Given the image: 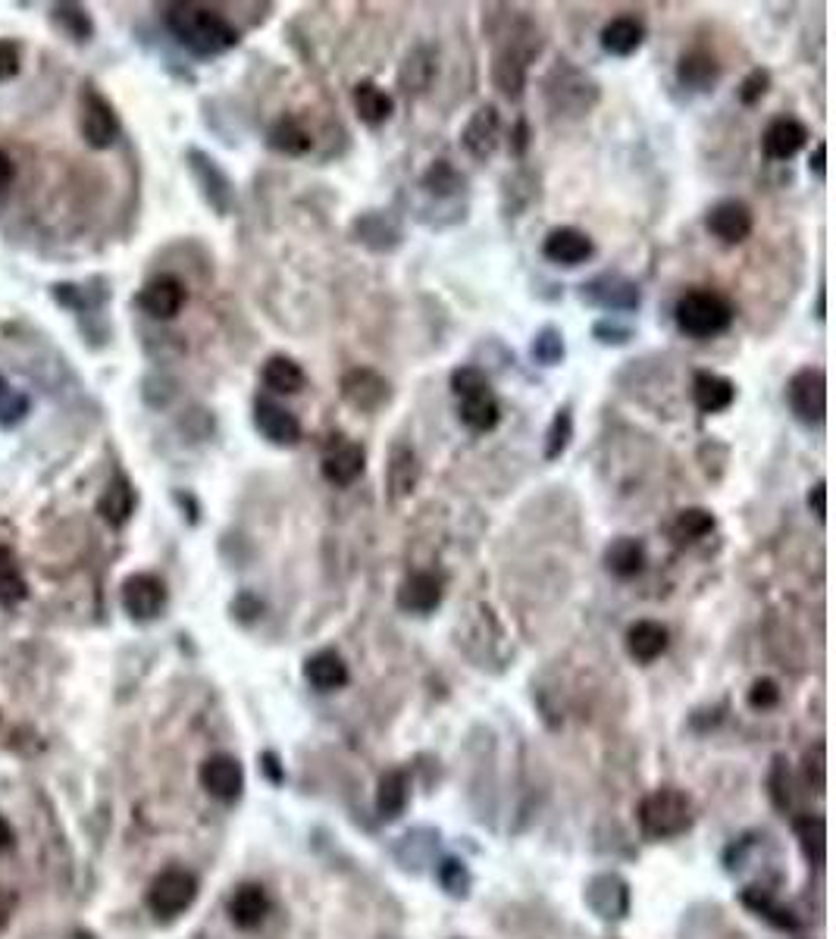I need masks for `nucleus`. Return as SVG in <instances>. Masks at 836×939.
<instances>
[{
  "mask_svg": "<svg viewBox=\"0 0 836 939\" xmlns=\"http://www.w3.org/2000/svg\"><path fill=\"white\" fill-rule=\"evenodd\" d=\"M599 101H602L599 82L587 70L573 67L568 60H561L546 75V104L561 120H583L599 106Z\"/></svg>",
  "mask_w": 836,
  "mask_h": 939,
  "instance_id": "3",
  "label": "nucleus"
},
{
  "mask_svg": "<svg viewBox=\"0 0 836 939\" xmlns=\"http://www.w3.org/2000/svg\"><path fill=\"white\" fill-rule=\"evenodd\" d=\"M580 302L608 314H636L642 304V288L623 273H602L580 285Z\"/></svg>",
  "mask_w": 836,
  "mask_h": 939,
  "instance_id": "8",
  "label": "nucleus"
},
{
  "mask_svg": "<svg viewBox=\"0 0 836 939\" xmlns=\"http://www.w3.org/2000/svg\"><path fill=\"white\" fill-rule=\"evenodd\" d=\"M645 41V25L636 17H614L602 29V51L611 57H633Z\"/></svg>",
  "mask_w": 836,
  "mask_h": 939,
  "instance_id": "35",
  "label": "nucleus"
},
{
  "mask_svg": "<svg viewBox=\"0 0 836 939\" xmlns=\"http://www.w3.org/2000/svg\"><path fill=\"white\" fill-rule=\"evenodd\" d=\"M338 395L357 414H376V410L389 405L391 386L389 379L383 372H376L374 367H351L338 382Z\"/></svg>",
  "mask_w": 836,
  "mask_h": 939,
  "instance_id": "9",
  "label": "nucleus"
},
{
  "mask_svg": "<svg viewBox=\"0 0 836 939\" xmlns=\"http://www.w3.org/2000/svg\"><path fill=\"white\" fill-rule=\"evenodd\" d=\"M188 170H192V176H195L204 201H207L220 216H226V213L235 207V185H232V178L226 176V170H223L211 154H204V151H197V147L188 151Z\"/></svg>",
  "mask_w": 836,
  "mask_h": 939,
  "instance_id": "12",
  "label": "nucleus"
},
{
  "mask_svg": "<svg viewBox=\"0 0 836 939\" xmlns=\"http://www.w3.org/2000/svg\"><path fill=\"white\" fill-rule=\"evenodd\" d=\"M261 764H264V770H267V777L273 783H283V770H279V758L273 755V752H264L261 755Z\"/></svg>",
  "mask_w": 836,
  "mask_h": 939,
  "instance_id": "58",
  "label": "nucleus"
},
{
  "mask_svg": "<svg viewBox=\"0 0 836 939\" xmlns=\"http://www.w3.org/2000/svg\"><path fill=\"white\" fill-rule=\"evenodd\" d=\"M461 144H463V151H467L473 160H480V163H486V160L492 157L501 144L499 106L496 104L477 106V110L470 113L467 125L461 129Z\"/></svg>",
  "mask_w": 836,
  "mask_h": 939,
  "instance_id": "14",
  "label": "nucleus"
},
{
  "mask_svg": "<svg viewBox=\"0 0 836 939\" xmlns=\"http://www.w3.org/2000/svg\"><path fill=\"white\" fill-rule=\"evenodd\" d=\"M135 302L151 319H173L182 314V307L188 302V292H185L182 279L163 273V276H154L151 283L144 285Z\"/></svg>",
  "mask_w": 836,
  "mask_h": 939,
  "instance_id": "19",
  "label": "nucleus"
},
{
  "mask_svg": "<svg viewBox=\"0 0 836 939\" xmlns=\"http://www.w3.org/2000/svg\"><path fill=\"white\" fill-rule=\"evenodd\" d=\"M458 417H461V423L467 426L470 432H492L501 420V408L492 391H480V395L461 398Z\"/></svg>",
  "mask_w": 836,
  "mask_h": 939,
  "instance_id": "38",
  "label": "nucleus"
},
{
  "mask_svg": "<svg viewBox=\"0 0 836 939\" xmlns=\"http://www.w3.org/2000/svg\"><path fill=\"white\" fill-rule=\"evenodd\" d=\"M82 135L91 147L104 151L110 144L120 139V120L116 110L110 106L108 98H101L98 91H85L82 94Z\"/></svg>",
  "mask_w": 836,
  "mask_h": 939,
  "instance_id": "18",
  "label": "nucleus"
},
{
  "mask_svg": "<svg viewBox=\"0 0 836 939\" xmlns=\"http://www.w3.org/2000/svg\"><path fill=\"white\" fill-rule=\"evenodd\" d=\"M767 91H771V72L762 70V67H755V70L748 72L746 79H743V85H740V91H736V98H740V104L743 106H755V104H762V98H765Z\"/></svg>",
  "mask_w": 836,
  "mask_h": 939,
  "instance_id": "51",
  "label": "nucleus"
},
{
  "mask_svg": "<svg viewBox=\"0 0 836 939\" xmlns=\"http://www.w3.org/2000/svg\"><path fill=\"white\" fill-rule=\"evenodd\" d=\"M267 144L283 157H304L314 147V135L307 132V125L298 116H279L269 125Z\"/></svg>",
  "mask_w": 836,
  "mask_h": 939,
  "instance_id": "33",
  "label": "nucleus"
},
{
  "mask_svg": "<svg viewBox=\"0 0 836 939\" xmlns=\"http://www.w3.org/2000/svg\"><path fill=\"white\" fill-rule=\"evenodd\" d=\"M10 846H13V827L0 817V855L10 849Z\"/></svg>",
  "mask_w": 836,
  "mask_h": 939,
  "instance_id": "60",
  "label": "nucleus"
},
{
  "mask_svg": "<svg viewBox=\"0 0 836 939\" xmlns=\"http://www.w3.org/2000/svg\"><path fill=\"white\" fill-rule=\"evenodd\" d=\"M442 595H446V583L439 573L432 570H414L408 573L398 592H395V604L405 611V614H417V618H427L432 614L439 604H442Z\"/></svg>",
  "mask_w": 836,
  "mask_h": 939,
  "instance_id": "13",
  "label": "nucleus"
},
{
  "mask_svg": "<svg viewBox=\"0 0 836 939\" xmlns=\"http://www.w3.org/2000/svg\"><path fill=\"white\" fill-rule=\"evenodd\" d=\"M640 827L649 839H674L693 827V802L680 789H655L642 798Z\"/></svg>",
  "mask_w": 836,
  "mask_h": 939,
  "instance_id": "5",
  "label": "nucleus"
},
{
  "mask_svg": "<svg viewBox=\"0 0 836 939\" xmlns=\"http://www.w3.org/2000/svg\"><path fill=\"white\" fill-rule=\"evenodd\" d=\"M693 401L702 414H721L736 401V386L730 382L727 376L699 370L693 376Z\"/></svg>",
  "mask_w": 836,
  "mask_h": 939,
  "instance_id": "29",
  "label": "nucleus"
},
{
  "mask_svg": "<svg viewBox=\"0 0 836 939\" xmlns=\"http://www.w3.org/2000/svg\"><path fill=\"white\" fill-rule=\"evenodd\" d=\"M420 188L436 197V201L461 197L467 192V176L451 160H432L427 166V173L420 176Z\"/></svg>",
  "mask_w": 836,
  "mask_h": 939,
  "instance_id": "37",
  "label": "nucleus"
},
{
  "mask_svg": "<svg viewBox=\"0 0 836 939\" xmlns=\"http://www.w3.org/2000/svg\"><path fill=\"white\" fill-rule=\"evenodd\" d=\"M351 106H355L357 120L364 125H370V129L389 123V116L395 113L391 94L379 89L374 79H360L355 89H351Z\"/></svg>",
  "mask_w": 836,
  "mask_h": 939,
  "instance_id": "25",
  "label": "nucleus"
},
{
  "mask_svg": "<svg viewBox=\"0 0 836 939\" xmlns=\"http://www.w3.org/2000/svg\"><path fill=\"white\" fill-rule=\"evenodd\" d=\"M570 439H573V410L564 405V408L554 410L552 423L546 429V461H558L564 451L570 448Z\"/></svg>",
  "mask_w": 836,
  "mask_h": 939,
  "instance_id": "45",
  "label": "nucleus"
},
{
  "mask_svg": "<svg viewBox=\"0 0 836 939\" xmlns=\"http://www.w3.org/2000/svg\"><path fill=\"white\" fill-rule=\"evenodd\" d=\"M232 611H238V618H242V621H254V618H261L264 602H261V599H254L251 592H242V595H238V602L232 604Z\"/></svg>",
  "mask_w": 836,
  "mask_h": 939,
  "instance_id": "56",
  "label": "nucleus"
},
{
  "mask_svg": "<svg viewBox=\"0 0 836 939\" xmlns=\"http://www.w3.org/2000/svg\"><path fill=\"white\" fill-rule=\"evenodd\" d=\"M70 939H94V937H91L89 930H75V933H72Z\"/></svg>",
  "mask_w": 836,
  "mask_h": 939,
  "instance_id": "61",
  "label": "nucleus"
},
{
  "mask_svg": "<svg viewBox=\"0 0 836 939\" xmlns=\"http://www.w3.org/2000/svg\"><path fill=\"white\" fill-rule=\"evenodd\" d=\"M29 414V398L0 376V426H17Z\"/></svg>",
  "mask_w": 836,
  "mask_h": 939,
  "instance_id": "47",
  "label": "nucleus"
},
{
  "mask_svg": "<svg viewBox=\"0 0 836 939\" xmlns=\"http://www.w3.org/2000/svg\"><path fill=\"white\" fill-rule=\"evenodd\" d=\"M166 29L195 57H220L242 41L230 19L201 3H173L166 10Z\"/></svg>",
  "mask_w": 836,
  "mask_h": 939,
  "instance_id": "2",
  "label": "nucleus"
},
{
  "mask_svg": "<svg viewBox=\"0 0 836 939\" xmlns=\"http://www.w3.org/2000/svg\"><path fill=\"white\" fill-rule=\"evenodd\" d=\"M667 626L659 621H636L626 630V652L640 664H652L667 652Z\"/></svg>",
  "mask_w": 836,
  "mask_h": 939,
  "instance_id": "31",
  "label": "nucleus"
},
{
  "mask_svg": "<svg viewBox=\"0 0 836 939\" xmlns=\"http://www.w3.org/2000/svg\"><path fill=\"white\" fill-rule=\"evenodd\" d=\"M135 504H139V498H135L132 482L125 477H116L110 479L104 496L98 498V514L104 517L113 530H123L125 523H129V517L135 514Z\"/></svg>",
  "mask_w": 836,
  "mask_h": 939,
  "instance_id": "34",
  "label": "nucleus"
},
{
  "mask_svg": "<svg viewBox=\"0 0 836 939\" xmlns=\"http://www.w3.org/2000/svg\"><path fill=\"white\" fill-rule=\"evenodd\" d=\"M674 323L686 338H714L730 329L733 304L712 288H690L676 298Z\"/></svg>",
  "mask_w": 836,
  "mask_h": 939,
  "instance_id": "4",
  "label": "nucleus"
},
{
  "mask_svg": "<svg viewBox=\"0 0 836 939\" xmlns=\"http://www.w3.org/2000/svg\"><path fill=\"white\" fill-rule=\"evenodd\" d=\"M808 144V125L796 116H777L771 120L762 135V151L767 160H793Z\"/></svg>",
  "mask_w": 836,
  "mask_h": 939,
  "instance_id": "22",
  "label": "nucleus"
},
{
  "mask_svg": "<svg viewBox=\"0 0 836 939\" xmlns=\"http://www.w3.org/2000/svg\"><path fill=\"white\" fill-rule=\"evenodd\" d=\"M587 905L605 921H621L630 911V887L614 874L592 877L587 887Z\"/></svg>",
  "mask_w": 836,
  "mask_h": 939,
  "instance_id": "23",
  "label": "nucleus"
},
{
  "mask_svg": "<svg viewBox=\"0 0 836 939\" xmlns=\"http://www.w3.org/2000/svg\"><path fill=\"white\" fill-rule=\"evenodd\" d=\"M436 67H439V63H436V51H432L429 44L410 48L405 63H401V70H398V89H401V94H408V98L424 94V91L432 85Z\"/></svg>",
  "mask_w": 836,
  "mask_h": 939,
  "instance_id": "27",
  "label": "nucleus"
},
{
  "mask_svg": "<svg viewBox=\"0 0 836 939\" xmlns=\"http://www.w3.org/2000/svg\"><path fill=\"white\" fill-rule=\"evenodd\" d=\"M261 379L273 395H302L307 389V372L288 355L267 357V364L261 367Z\"/></svg>",
  "mask_w": 836,
  "mask_h": 939,
  "instance_id": "32",
  "label": "nucleus"
},
{
  "mask_svg": "<svg viewBox=\"0 0 836 939\" xmlns=\"http://www.w3.org/2000/svg\"><path fill=\"white\" fill-rule=\"evenodd\" d=\"M808 170L818 178L827 176V142L815 144V154L808 157Z\"/></svg>",
  "mask_w": 836,
  "mask_h": 939,
  "instance_id": "57",
  "label": "nucleus"
},
{
  "mask_svg": "<svg viewBox=\"0 0 836 939\" xmlns=\"http://www.w3.org/2000/svg\"><path fill=\"white\" fill-rule=\"evenodd\" d=\"M818 317L824 319V288L818 292Z\"/></svg>",
  "mask_w": 836,
  "mask_h": 939,
  "instance_id": "62",
  "label": "nucleus"
},
{
  "mask_svg": "<svg viewBox=\"0 0 836 939\" xmlns=\"http://www.w3.org/2000/svg\"><path fill=\"white\" fill-rule=\"evenodd\" d=\"M530 355H533V360L539 367H558V364H564V355H568L564 333H561L558 326H542L533 336Z\"/></svg>",
  "mask_w": 836,
  "mask_h": 939,
  "instance_id": "43",
  "label": "nucleus"
},
{
  "mask_svg": "<svg viewBox=\"0 0 836 939\" xmlns=\"http://www.w3.org/2000/svg\"><path fill=\"white\" fill-rule=\"evenodd\" d=\"M592 338L599 341V345H611V348H621V345H630L633 341V329L630 326H623V323H618V319H595L592 323Z\"/></svg>",
  "mask_w": 836,
  "mask_h": 939,
  "instance_id": "50",
  "label": "nucleus"
},
{
  "mask_svg": "<svg viewBox=\"0 0 836 939\" xmlns=\"http://www.w3.org/2000/svg\"><path fill=\"white\" fill-rule=\"evenodd\" d=\"M743 902H746L755 915H762L765 921H771L774 927H781V930H799V921L793 918V911L774 902V896L765 892V889H755V887L746 889V892H743Z\"/></svg>",
  "mask_w": 836,
  "mask_h": 939,
  "instance_id": "41",
  "label": "nucleus"
},
{
  "mask_svg": "<svg viewBox=\"0 0 836 939\" xmlns=\"http://www.w3.org/2000/svg\"><path fill=\"white\" fill-rule=\"evenodd\" d=\"M351 242L374 254H391L405 245V226L391 211H364L351 220Z\"/></svg>",
  "mask_w": 836,
  "mask_h": 939,
  "instance_id": "10",
  "label": "nucleus"
},
{
  "mask_svg": "<svg viewBox=\"0 0 836 939\" xmlns=\"http://www.w3.org/2000/svg\"><path fill=\"white\" fill-rule=\"evenodd\" d=\"M645 568V545L633 535H618L605 549V570L618 580H633Z\"/></svg>",
  "mask_w": 836,
  "mask_h": 939,
  "instance_id": "36",
  "label": "nucleus"
},
{
  "mask_svg": "<svg viewBox=\"0 0 836 939\" xmlns=\"http://www.w3.org/2000/svg\"><path fill=\"white\" fill-rule=\"evenodd\" d=\"M705 226L712 232L714 238H721L724 245H740L746 242L752 229H755V216H752V207L746 201H736V197H727V201H717L708 216H705Z\"/></svg>",
  "mask_w": 836,
  "mask_h": 939,
  "instance_id": "17",
  "label": "nucleus"
},
{
  "mask_svg": "<svg viewBox=\"0 0 836 939\" xmlns=\"http://www.w3.org/2000/svg\"><path fill=\"white\" fill-rule=\"evenodd\" d=\"M420 482V461H417V451L405 442H395L389 451V463H386V489H389V498L398 504L405 498L414 496Z\"/></svg>",
  "mask_w": 836,
  "mask_h": 939,
  "instance_id": "24",
  "label": "nucleus"
},
{
  "mask_svg": "<svg viewBox=\"0 0 836 939\" xmlns=\"http://www.w3.org/2000/svg\"><path fill=\"white\" fill-rule=\"evenodd\" d=\"M201 786L216 802H235L245 789V770H242L238 758H232V755H211L207 762L201 764Z\"/></svg>",
  "mask_w": 836,
  "mask_h": 939,
  "instance_id": "20",
  "label": "nucleus"
},
{
  "mask_svg": "<svg viewBox=\"0 0 836 939\" xmlns=\"http://www.w3.org/2000/svg\"><path fill=\"white\" fill-rule=\"evenodd\" d=\"M269 915V896L261 884H242L230 896V918L238 930L261 927Z\"/></svg>",
  "mask_w": 836,
  "mask_h": 939,
  "instance_id": "26",
  "label": "nucleus"
},
{
  "mask_svg": "<svg viewBox=\"0 0 836 939\" xmlns=\"http://www.w3.org/2000/svg\"><path fill=\"white\" fill-rule=\"evenodd\" d=\"M796 836H799L802 843V851H805V858L815 865V868H820L824 865V817L820 815H802L796 817Z\"/></svg>",
  "mask_w": 836,
  "mask_h": 939,
  "instance_id": "44",
  "label": "nucleus"
},
{
  "mask_svg": "<svg viewBox=\"0 0 836 939\" xmlns=\"http://www.w3.org/2000/svg\"><path fill=\"white\" fill-rule=\"evenodd\" d=\"M748 708L755 711H771L777 708V702H781V686L771 680V676H762V680H755L752 683V690H748Z\"/></svg>",
  "mask_w": 836,
  "mask_h": 939,
  "instance_id": "52",
  "label": "nucleus"
},
{
  "mask_svg": "<svg viewBox=\"0 0 836 939\" xmlns=\"http://www.w3.org/2000/svg\"><path fill=\"white\" fill-rule=\"evenodd\" d=\"M786 405L802 426H820L827 417V376L820 367H802L786 382Z\"/></svg>",
  "mask_w": 836,
  "mask_h": 939,
  "instance_id": "7",
  "label": "nucleus"
},
{
  "mask_svg": "<svg viewBox=\"0 0 836 939\" xmlns=\"http://www.w3.org/2000/svg\"><path fill=\"white\" fill-rule=\"evenodd\" d=\"M304 680L317 692H336L348 683V664L336 649H320L304 661Z\"/></svg>",
  "mask_w": 836,
  "mask_h": 939,
  "instance_id": "28",
  "label": "nucleus"
},
{
  "mask_svg": "<svg viewBox=\"0 0 836 939\" xmlns=\"http://www.w3.org/2000/svg\"><path fill=\"white\" fill-rule=\"evenodd\" d=\"M410 798V783L405 770H386L383 780H379V789H376V812L386 820H395V817L405 815Z\"/></svg>",
  "mask_w": 836,
  "mask_h": 939,
  "instance_id": "39",
  "label": "nucleus"
},
{
  "mask_svg": "<svg viewBox=\"0 0 836 939\" xmlns=\"http://www.w3.org/2000/svg\"><path fill=\"white\" fill-rule=\"evenodd\" d=\"M19 63H22V53H19L17 41H0V82L13 79L19 72Z\"/></svg>",
  "mask_w": 836,
  "mask_h": 939,
  "instance_id": "53",
  "label": "nucleus"
},
{
  "mask_svg": "<svg viewBox=\"0 0 836 939\" xmlns=\"http://www.w3.org/2000/svg\"><path fill=\"white\" fill-rule=\"evenodd\" d=\"M364 470H367V451H364V445L351 442V439H338V442L329 445L320 461L323 479L336 489L355 486L357 479L364 477Z\"/></svg>",
  "mask_w": 836,
  "mask_h": 939,
  "instance_id": "15",
  "label": "nucleus"
},
{
  "mask_svg": "<svg viewBox=\"0 0 836 939\" xmlns=\"http://www.w3.org/2000/svg\"><path fill=\"white\" fill-rule=\"evenodd\" d=\"M13 182V160L0 151V188H7Z\"/></svg>",
  "mask_w": 836,
  "mask_h": 939,
  "instance_id": "59",
  "label": "nucleus"
},
{
  "mask_svg": "<svg viewBox=\"0 0 836 939\" xmlns=\"http://www.w3.org/2000/svg\"><path fill=\"white\" fill-rule=\"evenodd\" d=\"M120 599H123V611L132 621L147 623L161 618L170 595H166V583H163L161 576H154V573H132L123 583Z\"/></svg>",
  "mask_w": 836,
  "mask_h": 939,
  "instance_id": "11",
  "label": "nucleus"
},
{
  "mask_svg": "<svg viewBox=\"0 0 836 939\" xmlns=\"http://www.w3.org/2000/svg\"><path fill=\"white\" fill-rule=\"evenodd\" d=\"M676 79L690 91H714V85L721 82V63L708 51L683 53L676 63Z\"/></svg>",
  "mask_w": 836,
  "mask_h": 939,
  "instance_id": "30",
  "label": "nucleus"
},
{
  "mask_svg": "<svg viewBox=\"0 0 836 939\" xmlns=\"http://www.w3.org/2000/svg\"><path fill=\"white\" fill-rule=\"evenodd\" d=\"M54 19L70 32L72 38H79V41H89L91 38V19L89 13L82 10V7H72V3H60L54 10Z\"/></svg>",
  "mask_w": 836,
  "mask_h": 939,
  "instance_id": "48",
  "label": "nucleus"
},
{
  "mask_svg": "<svg viewBox=\"0 0 836 939\" xmlns=\"http://www.w3.org/2000/svg\"><path fill=\"white\" fill-rule=\"evenodd\" d=\"M254 426L257 432L276 448H295L302 442V420L283 405H276L273 398H261L254 401Z\"/></svg>",
  "mask_w": 836,
  "mask_h": 939,
  "instance_id": "16",
  "label": "nucleus"
},
{
  "mask_svg": "<svg viewBox=\"0 0 836 939\" xmlns=\"http://www.w3.org/2000/svg\"><path fill=\"white\" fill-rule=\"evenodd\" d=\"M714 527L717 520L708 508H683L671 523V535L676 545H693V542H702L705 535H712Z\"/></svg>",
  "mask_w": 836,
  "mask_h": 939,
  "instance_id": "40",
  "label": "nucleus"
},
{
  "mask_svg": "<svg viewBox=\"0 0 836 939\" xmlns=\"http://www.w3.org/2000/svg\"><path fill=\"white\" fill-rule=\"evenodd\" d=\"M808 511L818 520H827V482L824 479H818L808 492Z\"/></svg>",
  "mask_w": 836,
  "mask_h": 939,
  "instance_id": "55",
  "label": "nucleus"
},
{
  "mask_svg": "<svg viewBox=\"0 0 836 939\" xmlns=\"http://www.w3.org/2000/svg\"><path fill=\"white\" fill-rule=\"evenodd\" d=\"M451 391L458 395V401L461 398H470V395H480V391H489V376H486V370H480V367H473V364H467V367H458V370H451Z\"/></svg>",
  "mask_w": 836,
  "mask_h": 939,
  "instance_id": "46",
  "label": "nucleus"
},
{
  "mask_svg": "<svg viewBox=\"0 0 836 939\" xmlns=\"http://www.w3.org/2000/svg\"><path fill=\"white\" fill-rule=\"evenodd\" d=\"M542 51V35L530 17H508V29L496 38L492 51V85L508 98L520 101L527 91L530 63Z\"/></svg>",
  "mask_w": 836,
  "mask_h": 939,
  "instance_id": "1",
  "label": "nucleus"
},
{
  "mask_svg": "<svg viewBox=\"0 0 836 939\" xmlns=\"http://www.w3.org/2000/svg\"><path fill=\"white\" fill-rule=\"evenodd\" d=\"M508 147H511V157H523L527 147H530V123L527 116H517L514 129H511V139H508Z\"/></svg>",
  "mask_w": 836,
  "mask_h": 939,
  "instance_id": "54",
  "label": "nucleus"
},
{
  "mask_svg": "<svg viewBox=\"0 0 836 939\" xmlns=\"http://www.w3.org/2000/svg\"><path fill=\"white\" fill-rule=\"evenodd\" d=\"M26 595H29V585H26V576H22V570H19L13 551L0 545V604L13 608V604L22 602Z\"/></svg>",
  "mask_w": 836,
  "mask_h": 939,
  "instance_id": "42",
  "label": "nucleus"
},
{
  "mask_svg": "<svg viewBox=\"0 0 836 939\" xmlns=\"http://www.w3.org/2000/svg\"><path fill=\"white\" fill-rule=\"evenodd\" d=\"M197 899L195 874L182 868L161 870L151 889H147V908L157 921H176L182 911H188Z\"/></svg>",
  "mask_w": 836,
  "mask_h": 939,
  "instance_id": "6",
  "label": "nucleus"
},
{
  "mask_svg": "<svg viewBox=\"0 0 836 939\" xmlns=\"http://www.w3.org/2000/svg\"><path fill=\"white\" fill-rule=\"evenodd\" d=\"M436 874H439V884H442V889H446L448 896H467V889H470V874L463 868V861L446 858Z\"/></svg>",
  "mask_w": 836,
  "mask_h": 939,
  "instance_id": "49",
  "label": "nucleus"
},
{
  "mask_svg": "<svg viewBox=\"0 0 836 939\" xmlns=\"http://www.w3.org/2000/svg\"><path fill=\"white\" fill-rule=\"evenodd\" d=\"M542 254H546L549 264L580 266L595 254V245H592L587 232L577 229V226H554L542 242Z\"/></svg>",
  "mask_w": 836,
  "mask_h": 939,
  "instance_id": "21",
  "label": "nucleus"
}]
</instances>
